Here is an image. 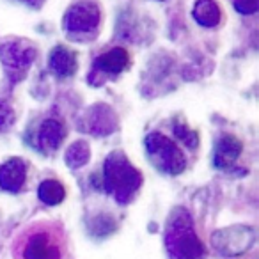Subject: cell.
Here are the masks:
<instances>
[{"label":"cell","mask_w":259,"mask_h":259,"mask_svg":"<svg viewBox=\"0 0 259 259\" xmlns=\"http://www.w3.org/2000/svg\"><path fill=\"white\" fill-rule=\"evenodd\" d=\"M64 248L62 229L55 224L36 222L16 238L15 259H61Z\"/></svg>","instance_id":"1"},{"label":"cell","mask_w":259,"mask_h":259,"mask_svg":"<svg viewBox=\"0 0 259 259\" xmlns=\"http://www.w3.org/2000/svg\"><path fill=\"white\" fill-rule=\"evenodd\" d=\"M165 248L172 259H204L206 248L197 238L190 213L174 208L165 227Z\"/></svg>","instance_id":"2"},{"label":"cell","mask_w":259,"mask_h":259,"mask_svg":"<svg viewBox=\"0 0 259 259\" xmlns=\"http://www.w3.org/2000/svg\"><path fill=\"white\" fill-rule=\"evenodd\" d=\"M142 185V174L128 162L124 153L114 151L103 165V187L119 204H128Z\"/></svg>","instance_id":"3"},{"label":"cell","mask_w":259,"mask_h":259,"mask_svg":"<svg viewBox=\"0 0 259 259\" xmlns=\"http://www.w3.org/2000/svg\"><path fill=\"white\" fill-rule=\"evenodd\" d=\"M146 151L156 169H160L162 172L176 176L187 169V158L183 151L163 134H158V132L149 134L146 137Z\"/></svg>","instance_id":"4"},{"label":"cell","mask_w":259,"mask_h":259,"mask_svg":"<svg viewBox=\"0 0 259 259\" xmlns=\"http://www.w3.org/2000/svg\"><path fill=\"white\" fill-rule=\"evenodd\" d=\"M100 22L101 11L94 0H78L64 15V27L69 34H93Z\"/></svg>","instance_id":"5"},{"label":"cell","mask_w":259,"mask_h":259,"mask_svg":"<svg viewBox=\"0 0 259 259\" xmlns=\"http://www.w3.org/2000/svg\"><path fill=\"white\" fill-rule=\"evenodd\" d=\"M34 59H36V48L25 41H9L0 45V61L13 76V80L22 78Z\"/></svg>","instance_id":"6"},{"label":"cell","mask_w":259,"mask_h":259,"mask_svg":"<svg viewBox=\"0 0 259 259\" xmlns=\"http://www.w3.org/2000/svg\"><path fill=\"white\" fill-rule=\"evenodd\" d=\"M83 130L94 135H108L112 134L117 126V117L107 105H96L85 115L82 122Z\"/></svg>","instance_id":"7"},{"label":"cell","mask_w":259,"mask_h":259,"mask_svg":"<svg viewBox=\"0 0 259 259\" xmlns=\"http://www.w3.org/2000/svg\"><path fill=\"white\" fill-rule=\"evenodd\" d=\"M130 66V54L121 47H115L112 50L101 54L94 61V73L100 75H119Z\"/></svg>","instance_id":"8"},{"label":"cell","mask_w":259,"mask_h":259,"mask_svg":"<svg viewBox=\"0 0 259 259\" xmlns=\"http://www.w3.org/2000/svg\"><path fill=\"white\" fill-rule=\"evenodd\" d=\"M27 180V165L22 158H11L0 167V188L8 192H18Z\"/></svg>","instance_id":"9"},{"label":"cell","mask_w":259,"mask_h":259,"mask_svg":"<svg viewBox=\"0 0 259 259\" xmlns=\"http://www.w3.org/2000/svg\"><path fill=\"white\" fill-rule=\"evenodd\" d=\"M243 151V144L234 135H222L215 146V165L219 169L231 167Z\"/></svg>","instance_id":"10"},{"label":"cell","mask_w":259,"mask_h":259,"mask_svg":"<svg viewBox=\"0 0 259 259\" xmlns=\"http://www.w3.org/2000/svg\"><path fill=\"white\" fill-rule=\"evenodd\" d=\"M66 137V128L59 119H47L41 124L37 142L43 151H55Z\"/></svg>","instance_id":"11"},{"label":"cell","mask_w":259,"mask_h":259,"mask_svg":"<svg viewBox=\"0 0 259 259\" xmlns=\"http://www.w3.org/2000/svg\"><path fill=\"white\" fill-rule=\"evenodd\" d=\"M50 68L61 78H68L76 73V55L66 47H55L50 54Z\"/></svg>","instance_id":"12"},{"label":"cell","mask_w":259,"mask_h":259,"mask_svg":"<svg viewBox=\"0 0 259 259\" xmlns=\"http://www.w3.org/2000/svg\"><path fill=\"white\" fill-rule=\"evenodd\" d=\"M192 15L202 27H217L222 18L220 8L215 0H197Z\"/></svg>","instance_id":"13"},{"label":"cell","mask_w":259,"mask_h":259,"mask_svg":"<svg viewBox=\"0 0 259 259\" xmlns=\"http://www.w3.org/2000/svg\"><path fill=\"white\" fill-rule=\"evenodd\" d=\"M37 195H39V199L45 202V204L55 206V204H61V202L64 201L66 190H64V187H62V183H59L57 180H47L39 185Z\"/></svg>","instance_id":"14"},{"label":"cell","mask_w":259,"mask_h":259,"mask_svg":"<svg viewBox=\"0 0 259 259\" xmlns=\"http://www.w3.org/2000/svg\"><path fill=\"white\" fill-rule=\"evenodd\" d=\"M91 158V149L89 144L83 141H78L75 144H71L66 151V163H68L71 169H78V167L85 165Z\"/></svg>","instance_id":"15"},{"label":"cell","mask_w":259,"mask_h":259,"mask_svg":"<svg viewBox=\"0 0 259 259\" xmlns=\"http://www.w3.org/2000/svg\"><path fill=\"white\" fill-rule=\"evenodd\" d=\"M172 132H174V135H176V137L180 139L185 146H187V148H192V149L197 148V144H199L197 132H194L192 128H188L181 119H176V121L172 122Z\"/></svg>","instance_id":"16"},{"label":"cell","mask_w":259,"mask_h":259,"mask_svg":"<svg viewBox=\"0 0 259 259\" xmlns=\"http://www.w3.org/2000/svg\"><path fill=\"white\" fill-rule=\"evenodd\" d=\"M234 9L241 15H254L257 11V0H234Z\"/></svg>","instance_id":"17"},{"label":"cell","mask_w":259,"mask_h":259,"mask_svg":"<svg viewBox=\"0 0 259 259\" xmlns=\"http://www.w3.org/2000/svg\"><path fill=\"white\" fill-rule=\"evenodd\" d=\"M13 110L9 108L8 103H0V130L8 128L9 124L13 122Z\"/></svg>","instance_id":"18"},{"label":"cell","mask_w":259,"mask_h":259,"mask_svg":"<svg viewBox=\"0 0 259 259\" xmlns=\"http://www.w3.org/2000/svg\"><path fill=\"white\" fill-rule=\"evenodd\" d=\"M22 2H25V4L32 6V8H39V6H43L45 0H22Z\"/></svg>","instance_id":"19"}]
</instances>
